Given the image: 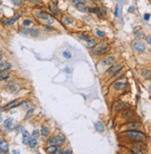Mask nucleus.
I'll return each instance as SVG.
<instances>
[{
  "label": "nucleus",
  "mask_w": 151,
  "mask_h": 154,
  "mask_svg": "<svg viewBox=\"0 0 151 154\" xmlns=\"http://www.w3.org/2000/svg\"><path fill=\"white\" fill-rule=\"evenodd\" d=\"M149 18H150V14H148V13L147 14H145V20L146 21H148Z\"/></svg>",
  "instance_id": "obj_41"
},
{
  "label": "nucleus",
  "mask_w": 151,
  "mask_h": 154,
  "mask_svg": "<svg viewBox=\"0 0 151 154\" xmlns=\"http://www.w3.org/2000/svg\"><path fill=\"white\" fill-rule=\"evenodd\" d=\"M147 43H148V44H151V36H147Z\"/></svg>",
  "instance_id": "obj_43"
},
{
  "label": "nucleus",
  "mask_w": 151,
  "mask_h": 154,
  "mask_svg": "<svg viewBox=\"0 0 151 154\" xmlns=\"http://www.w3.org/2000/svg\"><path fill=\"white\" fill-rule=\"evenodd\" d=\"M2 120H3V118H2V116H1V115H0V122H2Z\"/></svg>",
  "instance_id": "obj_47"
},
{
  "label": "nucleus",
  "mask_w": 151,
  "mask_h": 154,
  "mask_svg": "<svg viewBox=\"0 0 151 154\" xmlns=\"http://www.w3.org/2000/svg\"><path fill=\"white\" fill-rule=\"evenodd\" d=\"M47 152L49 153H62V150L60 147H56L55 145L50 146L47 149Z\"/></svg>",
  "instance_id": "obj_11"
},
{
  "label": "nucleus",
  "mask_w": 151,
  "mask_h": 154,
  "mask_svg": "<svg viewBox=\"0 0 151 154\" xmlns=\"http://www.w3.org/2000/svg\"><path fill=\"white\" fill-rule=\"evenodd\" d=\"M5 66H6V68H7V69L11 68V65H10L9 63H6V64H5Z\"/></svg>",
  "instance_id": "obj_40"
},
{
  "label": "nucleus",
  "mask_w": 151,
  "mask_h": 154,
  "mask_svg": "<svg viewBox=\"0 0 151 154\" xmlns=\"http://www.w3.org/2000/svg\"><path fill=\"white\" fill-rule=\"evenodd\" d=\"M29 146H30L31 148H35V147L36 146V139L35 137L29 139Z\"/></svg>",
  "instance_id": "obj_25"
},
{
  "label": "nucleus",
  "mask_w": 151,
  "mask_h": 154,
  "mask_svg": "<svg viewBox=\"0 0 151 154\" xmlns=\"http://www.w3.org/2000/svg\"><path fill=\"white\" fill-rule=\"evenodd\" d=\"M19 18H20V14L17 12V13L14 15V17H12V18H10V19H3V20H1V22H2L3 24H5L11 25V24H14L18 21Z\"/></svg>",
  "instance_id": "obj_6"
},
{
  "label": "nucleus",
  "mask_w": 151,
  "mask_h": 154,
  "mask_svg": "<svg viewBox=\"0 0 151 154\" xmlns=\"http://www.w3.org/2000/svg\"><path fill=\"white\" fill-rule=\"evenodd\" d=\"M96 34H97V36H98L99 37H103V36H104V33L102 32V31H100V30H97V31H96Z\"/></svg>",
  "instance_id": "obj_33"
},
{
  "label": "nucleus",
  "mask_w": 151,
  "mask_h": 154,
  "mask_svg": "<svg viewBox=\"0 0 151 154\" xmlns=\"http://www.w3.org/2000/svg\"><path fill=\"white\" fill-rule=\"evenodd\" d=\"M9 77V74L7 70H1L0 71V80H5L8 79Z\"/></svg>",
  "instance_id": "obj_16"
},
{
  "label": "nucleus",
  "mask_w": 151,
  "mask_h": 154,
  "mask_svg": "<svg viewBox=\"0 0 151 154\" xmlns=\"http://www.w3.org/2000/svg\"><path fill=\"white\" fill-rule=\"evenodd\" d=\"M3 66H4V63L2 62V60H1V58H0V69H2Z\"/></svg>",
  "instance_id": "obj_44"
},
{
  "label": "nucleus",
  "mask_w": 151,
  "mask_h": 154,
  "mask_svg": "<svg viewBox=\"0 0 151 154\" xmlns=\"http://www.w3.org/2000/svg\"><path fill=\"white\" fill-rule=\"evenodd\" d=\"M88 10L90 11V12H91V13H97L98 12V8H88Z\"/></svg>",
  "instance_id": "obj_34"
},
{
  "label": "nucleus",
  "mask_w": 151,
  "mask_h": 154,
  "mask_svg": "<svg viewBox=\"0 0 151 154\" xmlns=\"http://www.w3.org/2000/svg\"><path fill=\"white\" fill-rule=\"evenodd\" d=\"M73 5L75 6V8L76 9H78L81 12H85L87 11V8L85 6V3L83 0H71Z\"/></svg>",
  "instance_id": "obj_3"
},
{
  "label": "nucleus",
  "mask_w": 151,
  "mask_h": 154,
  "mask_svg": "<svg viewBox=\"0 0 151 154\" xmlns=\"http://www.w3.org/2000/svg\"><path fill=\"white\" fill-rule=\"evenodd\" d=\"M44 30H46V31H53L54 28H52L50 26H44Z\"/></svg>",
  "instance_id": "obj_39"
},
{
  "label": "nucleus",
  "mask_w": 151,
  "mask_h": 154,
  "mask_svg": "<svg viewBox=\"0 0 151 154\" xmlns=\"http://www.w3.org/2000/svg\"><path fill=\"white\" fill-rule=\"evenodd\" d=\"M12 152H13V153H19V151H17V150H13Z\"/></svg>",
  "instance_id": "obj_46"
},
{
  "label": "nucleus",
  "mask_w": 151,
  "mask_h": 154,
  "mask_svg": "<svg viewBox=\"0 0 151 154\" xmlns=\"http://www.w3.org/2000/svg\"><path fill=\"white\" fill-rule=\"evenodd\" d=\"M31 34H32L33 36H36V35L38 34V30H37V29H36V30H35V29H33V30L31 31Z\"/></svg>",
  "instance_id": "obj_38"
},
{
  "label": "nucleus",
  "mask_w": 151,
  "mask_h": 154,
  "mask_svg": "<svg viewBox=\"0 0 151 154\" xmlns=\"http://www.w3.org/2000/svg\"><path fill=\"white\" fill-rule=\"evenodd\" d=\"M8 150V145L6 141L3 139H0V151L2 152H7Z\"/></svg>",
  "instance_id": "obj_12"
},
{
  "label": "nucleus",
  "mask_w": 151,
  "mask_h": 154,
  "mask_svg": "<svg viewBox=\"0 0 151 154\" xmlns=\"http://www.w3.org/2000/svg\"><path fill=\"white\" fill-rule=\"evenodd\" d=\"M23 24H24V26L30 25V24H31V21H30V20H24V23H23Z\"/></svg>",
  "instance_id": "obj_36"
},
{
  "label": "nucleus",
  "mask_w": 151,
  "mask_h": 154,
  "mask_svg": "<svg viewBox=\"0 0 151 154\" xmlns=\"http://www.w3.org/2000/svg\"><path fill=\"white\" fill-rule=\"evenodd\" d=\"M12 122H13V119H11V118L7 119V120L5 121V122H4V126H5L6 128H10L11 125H12Z\"/></svg>",
  "instance_id": "obj_20"
},
{
  "label": "nucleus",
  "mask_w": 151,
  "mask_h": 154,
  "mask_svg": "<svg viewBox=\"0 0 151 154\" xmlns=\"http://www.w3.org/2000/svg\"><path fill=\"white\" fill-rule=\"evenodd\" d=\"M56 144H57V142H56V138L55 137H51L48 141V145L49 146H53V145H56Z\"/></svg>",
  "instance_id": "obj_30"
},
{
  "label": "nucleus",
  "mask_w": 151,
  "mask_h": 154,
  "mask_svg": "<svg viewBox=\"0 0 151 154\" xmlns=\"http://www.w3.org/2000/svg\"><path fill=\"white\" fill-rule=\"evenodd\" d=\"M62 153L65 154V153H72V150H65V151H62Z\"/></svg>",
  "instance_id": "obj_45"
},
{
  "label": "nucleus",
  "mask_w": 151,
  "mask_h": 154,
  "mask_svg": "<svg viewBox=\"0 0 151 154\" xmlns=\"http://www.w3.org/2000/svg\"><path fill=\"white\" fill-rule=\"evenodd\" d=\"M119 10H120V8H119V6H117V8H116V10H115V15H116L117 17H119Z\"/></svg>",
  "instance_id": "obj_35"
},
{
  "label": "nucleus",
  "mask_w": 151,
  "mask_h": 154,
  "mask_svg": "<svg viewBox=\"0 0 151 154\" xmlns=\"http://www.w3.org/2000/svg\"><path fill=\"white\" fill-rule=\"evenodd\" d=\"M126 87V84L124 82H120V81H118L114 84V89L116 91H121V90H124Z\"/></svg>",
  "instance_id": "obj_14"
},
{
  "label": "nucleus",
  "mask_w": 151,
  "mask_h": 154,
  "mask_svg": "<svg viewBox=\"0 0 151 154\" xmlns=\"http://www.w3.org/2000/svg\"><path fill=\"white\" fill-rule=\"evenodd\" d=\"M64 140H65V137H64V135H58V136L56 137V142H57L58 144H63V143L64 142Z\"/></svg>",
  "instance_id": "obj_24"
},
{
  "label": "nucleus",
  "mask_w": 151,
  "mask_h": 154,
  "mask_svg": "<svg viewBox=\"0 0 151 154\" xmlns=\"http://www.w3.org/2000/svg\"><path fill=\"white\" fill-rule=\"evenodd\" d=\"M131 116V110H129V109H126L124 110V112L122 113V115H121V117L122 118H130Z\"/></svg>",
  "instance_id": "obj_26"
},
{
  "label": "nucleus",
  "mask_w": 151,
  "mask_h": 154,
  "mask_svg": "<svg viewBox=\"0 0 151 154\" xmlns=\"http://www.w3.org/2000/svg\"><path fill=\"white\" fill-rule=\"evenodd\" d=\"M122 67V65H120V64H118V65H111L108 69H107V74H110V75H114V74H116V73H118L119 71V69Z\"/></svg>",
  "instance_id": "obj_8"
},
{
  "label": "nucleus",
  "mask_w": 151,
  "mask_h": 154,
  "mask_svg": "<svg viewBox=\"0 0 151 154\" xmlns=\"http://www.w3.org/2000/svg\"><path fill=\"white\" fill-rule=\"evenodd\" d=\"M94 127L96 129V131L99 132V133H103V132L104 131V126H103V123L102 122H95V123H94Z\"/></svg>",
  "instance_id": "obj_15"
},
{
  "label": "nucleus",
  "mask_w": 151,
  "mask_h": 154,
  "mask_svg": "<svg viewBox=\"0 0 151 154\" xmlns=\"http://www.w3.org/2000/svg\"><path fill=\"white\" fill-rule=\"evenodd\" d=\"M125 134L130 139H131L135 142H143L146 140V134H143L142 132H139V131L130 130V131L126 132Z\"/></svg>",
  "instance_id": "obj_1"
},
{
  "label": "nucleus",
  "mask_w": 151,
  "mask_h": 154,
  "mask_svg": "<svg viewBox=\"0 0 151 154\" xmlns=\"http://www.w3.org/2000/svg\"><path fill=\"white\" fill-rule=\"evenodd\" d=\"M134 35H135V36H136V37L141 38V37H143L144 33H143V31H142L140 28H136V29L134 30Z\"/></svg>",
  "instance_id": "obj_19"
},
{
  "label": "nucleus",
  "mask_w": 151,
  "mask_h": 154,
  "mask_svg": "<svg viewBox=\"0 0 151 154\" xmlns=\"http://www.w3.org/2000/svg\"><path fill=\"white\" fill-rule=\"evenodd\" d=\"M63 56L65 58V59H71V57H72V54H71V52L68 51H64L63 52Z\"/></svg>",
  "instance_id": "obj_28"
},
{
  "label": "nucleus",
  "mask_w": 151,
  "mask_h": 154,
  "mask_svg": "<svg viewBox=\"0 0 151 154\" xmlns=\"http://www.w3.org/2000/svg\"><path fill=\"white\" fill-rule=\"evenodd\" d=\"M39 131L38 130H35L34 132H33V136L35 137V138H36L37 136H38V134H39V133H38Z\"/></svg>",
  "instance_id": "obj_37"
},
{
  "label": "nucleus",
  "mask_w": 151,
  "mask_h": 154,
  "mask_svg": "<svg viewBox=\"0 0 151 154\" xmlns=\"http://www.w3.org/2000/svg\"><path fill=\"white\" fill-rule=\"evenodd\" d=\"M116 57L115 56H113V55H110V56H108V57H105V58H103V60H102V62H101V64L103 65H113L115 62H116Z\"/></svg>",
  "instance_id": "obj_7"
},
{
  "label": "nucleus",
  "mask_w": 151,
  "mask_h": 154,
  "mask_svg": "<svg viewBox=\"0 0 151 154\" xmlns=\"http://www.w3.org/2000/svg\"><path fill=\"white\" fill-rule=\"evenodd\" d=\"M47 22H48V24H51L53 23V20H52L51 18H50V17H49V18L47 19Z\"/></svg>",
  "instance_id": "obj_42"
},
{
  "label": "nucleus",
  "mask_w": 151,
  "mask_h": 154,
  "mask_svg": "<svg viewBox=\"0 0 151 154\" xmlns=\"http://www.w3.org/2000/svg\"><path fill=\"white\" fill-rule=\"evenodd\" d=\"M83 38L86 39L87 45H88L89 47H94V46L96 45V41H95L94 39H89V38H86V37H83Z\"/></svg>",
  "instance_id": "obj_22"
},
{
  "label": "nucleus",
  "mask_w": 151,
  "mask_h": 154,
  "mask_svg": "<svg viewBox=\"0 0 151 154\" xmlns=\"http://www.w3.org/2000/svg\"><path fill=\"white\" fill-rule=\"evenodd\" d=\"M34 14L36 16V17H38V18H41V19H44V20H47L48 18H49V16H48V14L46 13V12H44V11H39V10H36L35 12H34Z\"/></svg>",
  "instance_id": "obj_13"
},
{
  "label": "nucleus",
  "mask_w": 151,
  "mask_h": 154,
  "mask_svg": "<svg viewBox=\"0 0 151 154\" xmlns=\"http://www.w3.org/2000/svg\"><path fill=\"white\" fill-rule=\"evenodd\" d=\"M141 75L145 77L146 79H150V77H151V73L149 70H146V69L142 70V71H141Z\"/></svg>",
  "instance_id": "obj_18"
},
{
  "label": "nucleus",
  "mask_w": 151,
  "mask_h": 154,
  "mask_svg": "<svg viewBox=\"0 0 151 154\" xmlns=\"http://www.w3.org/2000/svg\"><path fill=\"white\" fill-rule=\"evenodd\" d=\"M128 127H129V129L133 130V129H136L139 127V123L138 122H131L128 124Z\"/></svg>",
  "instance_id": "obj_27"
},
{
  "label": "nucleus",
  "mask_w": 151,
  "mask_h": 154,
  "mask_svg": "<svg viewBox=\"0 0 151 154\" xmlns=\"http://www.w3.org/2000/svg\"><path fill=\"white\" fill-rule=\"evenodd\" d=\"M30 1H31V2H36V0H30Z\"/></svg>",
  "instance_id": "obj_49"
},
{
  "label": "nucleus",
  "mask_w": 151,
  "mask_h": 154,
  "mask_svg": "<svg viewBox=\"0 0 151 154\" xmlns=\"http://www.w3.org/2000/svg\"><path fill=\"white\" fill-rule=\"evenodd\" d=\"M63 21H64V23L65 24H71L73 23V20H72L70 17H68V16H64V17L63 18Z\"/></svg>",
  "instance_id": "obj_23"
},
{
  "label": "nucleus",
  "mask_w": 151,
  "mask_h": 154,
  "mask_svg": "<svg viewBox=\"0 0 151 154\" xmlns=\"http://www.w3.org/2000/svg\"><path fill=\"white\" fill-rule=\"evenodd\" d=\"M11 2L14 6H20L23 4V0H11Z\"/></svg>",
  "instance_id": "obj_32"
},
{
  "label": "nucleus",
  "mask_w": 151,
  "mask_h": 154,
  "mask_svg": "<svg viewBox=\"0 0 151 154\" xmlns=\"http://www.w3.org/2000/svg\"><path fill=\"white\" fill-rule=\"evenodd\" d=\"M94 1H98V0H94Z\"/></svg>",
  "instance_id": "obj_50"
},
{
  "label": "nucleus",
  "mask_w": 151,
  "mask_h": 154,
  "mask_svg": "<svg viewBox=\"0 0 151 154\" xmlns=\"http://www.w3.org/2000/svg\"><path fill=\"white\" fill-rule=\"evenodd\" d=\"M126 104L125 102H122V101H120V102H117L114 105H113V110L115 111V112H117V111H119V110H121V109H123L124 108V106H125Z\"/></svg>",
  "instance_id": "obj_10"
},
{
  "label": "nucleus",
  "mask_w": 151,
  "mask_h": 154,
  "mask_svg": "<svg viewBox=\"0 0 151 154\" xmlns=\"http://www.w3.org/2000/svg\"><path fill=\"white\" fill-rule=\"evenodd\" d=\"M9 90H10V92H16V91H18L19 90V86L17 85V84H14V85H11L10 86V88H9Z\"/></svg>",
  "instance_id": "obj_31"
},
{
  "label": "nucleus",
  "mask_w": 151,
  "mask_h": 154,
  "mask_svg": "<svg viewBox=\"0 0 151 154\" xmlns=\"http://www.w3.org/2000/svg\"><path fill=\"white\" fill-rule=\"evenodd\" d=\"M133 48H134L135 51L137 52H139V53H142V52H144L146 51V46L142 42H134L133 43Z\"/></svg>",
  "instance_id": "obj_9"
},
{
  "label": "nucleus",
  "mask_w": 151,
  "mask_h": 154,
  "mask_svg": "<svg viewBox=\"0 0 151 154\" xmlns=\"http://www.w3.org/2000/svg\"><path fill=\"white\" fill-rule=\"evenodd\" d=\"M49 9H50V12L53 16H57L59 14L60 10L57 8V1L56 0H51V2L49 5Z\"/></svg>",
  "instance_id": "obj_5"
},
{
  "label": "nucleus",
  "mask_w": 151,
  "mask_h": 154,
  "mask_svg": "<svg viewBox=\"0 0 151 154\" xmlns=\"http://www.w3.org/2000/svg\"><path fill=\"white\" fill-rule=\"evenodd\" d=\"M23 103L24 102L20 101L19 99L14 100V101H12V102H9L8 104L5 105L4 106H2V107H1V110H2V111H7V110H9V109H12V108H14V107L19 106V105H22Z\"/></svg>",
  "instance_id": "obj_2"
},
{
  "label": "nucleus",
  "mask_w": 151,
  "mask_h": 154,
  "mask_svg": "<svg viewBox=\"0 0 151 154\" xmlns=\"http://www.w3.org/2000/svg\"><path fill=\"white\" fill-rule=\"evenodd\" d=\"M33 114H34V109H33V108H30V109L27 111V114H26V116H25V120L30 119V118L32 117Z\"/></svg>",
  "instance_id": "obj_29"
},
{
  "label": "nucleus",
  "mask_w": 151,
  "mask_h": 154,
  "mask_svg": "<svg viewBox=\"0 0 151 154\" xmlns=\"http://www.w3.org/2000/svg\"><path fill=\"white\" fill-rule=\"evenodd\" d=\"M28 139H29V133L26 130H24L23 131V143L25 144Z\"/></svg>",
  "instance_id": "obj_21"
},
{
  "label": "nucleus",
  "mask_w": 151,
  "mask_h": 154,
  "mask_svg": "<svg viewBox=\"0 0 151 154\" xmlns=\"http://www.w3.org/2000/svg\"><path fill=\"white\" fill-rule=\"evenodd\" d=\"M2 56H3V54H2V52H0V58H2Z\"/></svg>",
  "instance_id": "obj_48"
},
{
  "label": "nucleus",
  "mask_w": 151,
  "mask_h": 154,
  "mask_svg": "<svg viewBox=\"0 0 151 154\" xmlns=\"http://www.w3.org/2000/svg\"><path fill=\"white\" fill-rule=\"evenodd\" d=\"M49 134H50V129H49V127L46 126V125H43L42 128H41V134L43 136H48Z\"/></svg>",
  "instance_id": "obj_17"
},
{
  "label": "nucleus",
  "mask_w": 151,
  "mask_h": 154,
  "mask_svg": "<svg viewBox=\"0 0 151 154\" xmlns=\"http://www.w3.org/2000/svg\"><path fill=\"white\" fill-rule=\"evenodd\" d=\"M109 50V47L108 46H106L105 44H99L94 50H93V52L95 53V54H97V55H102V54H104L105 52H107Z\"/></svg>",
  "instance_id": "obj_4"
}]
</instances>
